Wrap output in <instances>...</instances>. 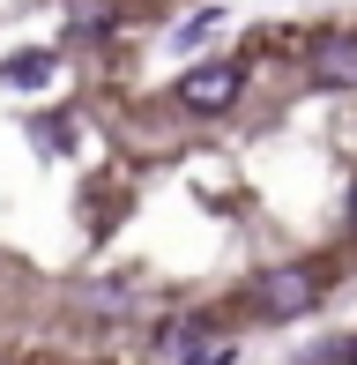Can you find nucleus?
I'll return each instance as SVG.
<instances>
[{
    "label": "nucleus",
    "mask_w": 357,
    "mask_h": 365,
    "mask_svg": "<svg viewBox=\"0 0 357 365\" xmlns=\"http://www.w3.org/2000/svg\"><path fill=\"white\" fill-rule=\"evenodd\" d=\"M238 90H246V68H238V60H208V68L178 75V105L186 112H231Z\"/></svg>",
    "instance_id": "obj_1"
},
{
    "label": "nucleus",
    "mask_w": 357,
    "mask_h": 365,
    "mask_svg": "<svg viewBox=\"0 0 357 365\" xmlns=\"http://www.w3.org/2000/svg\"><path fill=\"white\" fill-rule=\"evenodd\" d=\"M0 82H8V90H38V82H53V53H8V60H0Z\"/></svg>",
    "instance_id": "obj_4"
},
{
    "label": "nucleus",
    "mask_w": 357,
    "mask_h": 365,
    "mask_svg": "<svg viewBox=\"0 0 357 365\" xmlns=\"http://www.w3.org/2000/svg\"><path fill=\"white\" fill-rule=\"evenodd\" d=\"M350 224H357V194H350Z\"/></svg>",
    "instance_id": "obj_6"
},
{
    "label": "nucleus",
    "mask_w": 357,
    "mask_h": 365,
    "mask_svg": "<svg viewBox=\"0 0 357 365\" xmlns=\"http://www.w3.org/2000/svg\"><path fill=\"white\" fill-rule=\"evenodd\" d=\"M313 90H357V38L350 30H328L313 45Z\"/></svg>",
    "instance_id": "obj_2"
},
{
    "label": "nucleus",
    "mask_w": 357,
    "mask_h": 365,
    "mask_svg": "<svg viewBox=\"0 0 357 365\" xmlns=\"http://www.w3.org/2000/svg\"><path fill=\"white\" fill-rule=\"evenodd\" d=\"M320 298V276L313 269H268L261 276V306H275V313H305Z\"/></svg>",
    "instance_id": "obj_3"
},
{
    "label": "nucleus",
    "mask_w": 357,
    "mask_h": 365,
    "mask_svg": "<svg viewBox=\"0 0 357 365\" xmlns=\"http://www.w3.org/2000/svg\"><path fill=\"white\" fill-rule=\"evenodd\" d=\"M216 30H223V15H216V8H201V15L186 23V30H178V45H208Z\"/></svg>",
    "instance_id": "obj_5"
}]
</instances>
